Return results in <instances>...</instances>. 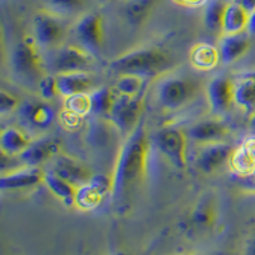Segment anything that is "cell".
Listing matches in <instances>:
<instances>
[{
    "instance_id": "obj_30",
    "label": "cell",
    "mask_w": 255,
    "mask_h": 255,
    "mask_svg": "<svg viewBox=\"0 0 255 255\" xmlns=\"http://www.w3.org/2000/svg\"><path fill=\"white\" fill-rule=\"evenodd\" d=\"M64 110L76 114L81 118H84L86 115L91 114L90 93H81V95L65 97L64 99Z\"/></svg>"
},
{
    "instance_id": "obj_31",
    "label": "cell",
    "mask_w": 255,
    "mask_h": 255,
    "mask_svg": "<svg viewBox=\"0 0 255 255\" xmlns=\"http://www.w3.org/2000/svg\"><path fill=\"white\" fill-rule=\"evenodd\" d=\"M153 0H130L127 6V17L130 23H140L149 13Z\"/></svg>"
},
{
    "instance_id": "obj_4",
    "label": "cell",
    "mask_w": 255,
    "mask_h": 255,
    "mask_svg": "<svg viewBox=\"0 0 255 255\" xmlns=\"http://www.w3.org/2000/svg\"><path fill=\"white\" fill-rule=\"evenodd\" d=\"M143 109V93L138 96L119 95L114 102L113 110L109 115V122L120 131L130 133L139 124Z\"/></svg>"
},
{
    "instance_id": "obj_40",
    "label": "cell",
    "mask_w": 255,
    "mask_h": 255,
    "mask_svg": "<svg viewBox=\"0 0 255 255\" xmlns=\"http://www.w3.org/2000/svg\"><path fill=\"white\" fill-rule=\"evenodd\" d=\"M245 255H255V234L248 240L245 247Z\"/></svg>"
},
{
    "instance_id": "obj_16",
    "label": "cell",
    "mask_w": 255,
    "mask_h": 255,
    "mask_svg": "<svg viewBox=\"0 0 255 255\" xmlns=\"http://www.w3.org/2000/svg\"><path fill=\"white\" fill-rule=\"evenodd\" d=\"M19 116L35 129H47L55 120V110L45 101H27L20 105Z\"/></svg>"
},
{
    "instance_id": "obj_13",
    "label": "cell",
    "mask_w": 255,
    "mask_h": 255,
    "mask_svg": "<svg viewBox=\"0 0 255 255\" xmlns=\"http://www.w3.org/2000/svg\"><path fill=\"white\" fill-rule=\"evenodd\" d=\"M50 171L55 172L56 175L69 181L74 186L87 184L93 175L90 171V168L79 162L78 159L64 156V154H58L55 158L51 159Z\"/></svg>"
},
{
    "instance_id": "obj_19",
    "label": "cell",
    "mask_w": 255,
    "mask_h": 255,
    "mask_svg": "<svg viewBox=\"0 0 255 255\" xmlns=\"http://www.w3.org/2000/svg\"><path fill=\"white\" fill-rule=\"evenodd\" d=\"M32 139L22 129L15 127L5 128L0 134V149L4 156H19L31 144Z\"/></svg>"
},
{
    "instance_id": "obj_24",
    "label": "cell",
    "mask_w": 255,
    "mask_h": 255,
    "mask_svg": "<svg viewBox=\"0 0 255 255\" xmlns=\"http://www.w3.org/2000/svg\"><path fill=\"white\" fill-rule=\"evenodd\" d=\"M44 184L49 189L50 193L55 198H58L60 202H63L65 206H74V195H76L77 186L50 170L45 172Z\"/></svg>"
},
{
    "instance_id": "obj_28",
    "label": "cell",
    "mask_w": 255,
    "mask_h": 255,
    "mask_svg": "<svg viewBox=\"0 0 255 255\" xmlns=\"http://www.w3.org/2000/svg\"><path fill=\"white\" fill-rule=\"evenodd\" d=\"M143 87H144V78L131 76V74H123V76H119L114 88L119 95L134 97L143 93Z\"/></svg>"
},
{
    "instance_id": "obj_42",
    "label": "cell",
    "mask_w": 255,
    "mask_h": 255,
    "mask_svg": "<svg viewBox=\"0 0 255 255\" xmlns=\"http://www.w3.org/2000/svg\"><path fill=\"white\" fill-rule=\"evenodd\" d=\"M249 127H250V130L255 134V113L253 114L252 118H250V122H249Z\"/></svg>"
},
{
    "instance_id": "obj_3",
    "label": "cell",
    "mask_w": 255,
    "mask_h": 255,
    "mask_svg": "<svg viewBox=\"0 0 255 255\" xmlns=\"http://www.w3.org/2000/svg\"><path fill=\"white\" fill-rule=\"evenodd\" d=\"M197 86L190 79L183 77H170L157 86V100L165 110L183 108L195 95Z\"/></svg>"
},
{
    "instance_id": "obj_11",
    "label": "cell",
    "mask_w": 255,
    "mask_h": 255,
    "mask_svg": "<svg viewBox=\"0 0 255 255\" xmlns=\"http://www.w3.org/2000/svg\"><path fill=\"white\" fill-rule=\"evenodd\" d=\"M234 148L225 142H216L203 144L197 156V167L203 174L217 171L221 166L230 161Z\"/></svg>"
},
{
    "instance_id": "obj_18",
    "label": "cell",
    "mask_w": 255,
    "mask_h": 255,
    "mask_svg": "<svg viewBox=\"0 0 255 255\" xmlns=\"http://www.w3.org/2000/svg\"><path fill=\"white\" fill-rule=\"evenodd\" d=\"M250 49V38L248 33L223 35L218 45L221 63L225 65L235 63L243 58Z\"/></svg>"
},
{
    "instance_id": "obj_5",
    "label": "cell",
    "mask_w": 255,
    "mask_h": 255,
    "mask_svg": "<svg viewBox=\"0 0 255 255\" xmlns=\"http://www.w3.org/2000/svg\"><path fill=\"white\" fill-rule=\"evenodd\" d=\"M10 64L18 76L35 78L42 74V56L38 51L35 38L26 37L15 45L10 56Z\"/></svg>"
},
{
    "instance_id": "obj_1",
    "label": "cell",
    "mask_w": 255,
    "mask_h": 255,
    "mask_svg": "<svg viewBox=\"0 0 255 255\" xmlns=\"http://www.w3.org/2000/svg\"><path fill=\"white\" fill-rule=\"evenodd\" d=\"M149 142L142 122L128 134L120 148L113 171L111 197L120 198L143 177L147 168Z\"/></svg>"
},
{
    "instance_id": "obj_35",
    "label": "cell",
    "mask_w": 255,
    "mask_h": 255,
    "mask_svg": "<svg viewBox=\"0 0 255 255\" xmlns=\"http://www.w3.org/2000/svg\"><path fill=\"white\" fill-rule=\"evenodd\" d=\"M88 184L99 191L102 197H105L106 194H111V190H113V177L108 176V175H92Z\"/></svg>"
},
{
    "instance_id": "obj_22",
    "label": "cell",
    "mask_w": 255,
    "mask_h": 255,
    "mask_svg": "<svg viewBox=\"0 0 255 255\" xmlns=\"http://www.w3.org/2000/svg\"><path fill=\"white\" fill-rule=\"evenodd\" d=\"M116 97H118V92L113 87H101L93 90L90 93L91 114L96 118L108 119L113 110Z\"/></svg>"
},
{
    "instance_id": "obj_37",
    "label": "cell",
    "mask_w": 255,
    "mask_h": 255,
    "mask_svg": "<svg viewBox=\"0 0 255 255\" xmlns=\"http://www.w3.org/2000/svg\"><path fill=\"white\" fill-rule=\"evenodd\" d=\"M64 115H65V118L63 119V123H64V125H65L67 128H69V129L76 128L77 125L79 124V120L82 119L81 116L76 115V114L69 113V111H64Z\"/></svg>"
},
{
    "instance_id": "obj_39",
    "label": "cell",
    "mask_w": 255,
    "mask_h": 255,
    "mask_svg": "<svg viewBox=\"0 0 255 255\" xmlns=\"http://www.w3.org/2000/svg\"><path fill=\"white\" fill-rule=\"evenodd\" d=\"M236 1L249 13V15L255 12V0H236Z\"/></svg>"
},
{
    "instance_id": "obj_34",
    "label": "cell",
    "mask_w": 255,
    "mask_h": 255,
    "mask_svg": "<svg viewBox=\"0 0 255 255\" xmlns=\"http://www.w3.org/2000/svg\"><path fill=\"white\" fill-rule=\"evenodd\" d=\"M20 108L19 99L5 90L0 91V114L6 115Z\"/></svg>"
},
{
    "instance_id": "obj_9",
    "label": "cell",
    "mask_w": 255,
    "mask_h": 255,
    "mask_svg": "<svg viewBox=\"0 0 255 255\" xmlns=\"http://www.w3.org/2000/svg\"><path fill=\"white\" fill-rule=\"evenodd\" d=\"M33 38L38 47H52L58 45L65 35V27L55 15L37 13L33 17Z\"/></svg>"
},
{
    "instance_id": "obj_27",
    "label": "cell",
    "mask_w": 255,
    "mask_h": 255,
    "mask_svg": "<svg viewBox=\"0 0 255 255\" xmlns=\"http://www.w3.org/2000/svg\"><path fill=\"white\" fill-rule=\"evenodd\" d=\"M191 222L197 229L207 230L216 222V209L211 200H202L191 213Z\"/></svg>"
},
{
    "instance_id": "obj_44",
    "label": "cell",
    "mask_w": 255,
    "mask_h": 255,
    "mask_svg": "<svg viewBox=\"0 0 255 255\" xmlns=\"http://www.w3.org/2000/svg\"><path fill=\"white\" fill-rule=\"evenodd\" d=\"M115 255H131V254H128V253H124V252H119V253H116Z\"/></svg>"
},
{
    "instance_id": "obj_21",
    "label": "cell",
    "mask_w": 255,
    "mask_h": 255,
    "mask_svg": "<svg viewBox=\"0 0 255 255\" xmlns=\"http://www.w3.org/2000/svg\"><path fill=\"white\" fill-rule=\"evenodd\" d=\"M249 23V13L238 3H227L222 22L223 35H238L247 32Z\"/></svg>"
},
{
    "instance_id": "obj_36",
    "label": "cell",
    "mask_w": 255,
    "mask_h": 255,
    "mask_svg": "<svg viewBox=\"0 0 255 255\" xmlns=\"http://www.w3.org/2000/svg\"><path fill=\"white\" fill-rule=\"evenodd\" d=\"M108 131L105 130V128H102L101 124H97V123L92 124V127L90 128V131H88V139L93 144L104 145L105 143L108 142Z\"/></svg>"
},
{
    "instance_id": "obj_15",
    "label": "cell",
    "mask_w": 255,
    "mask_h": 255,
    "mask_svg": "<svg viewBox=\"0 0 255 255\" xmlns=\"http://www.w3.org/2000/svg\"><path fill=\"white\" fill-rule=\"evenodd\" d=\"M44 171L32 166L13 170L0 176V189L1 190H23V189L33 188L38 184L44 183Z\"/></svg>"
},
{
    "instance_id": "obj_33",
    "label": "cell",
    "mask_w": 255,
    "mask_h": 255,
    "mask_svg": "<svg viewBox=\"0 0 255 255\" xmlns=\"http://www.w3.org/2000/svg\"><path fill=\"white\" fill-rule=\"evenodd\" d=\"M46 3L56 12L73 13L83 8L86 0H46Z\"/></svg>"
},
{
    "instance_id": "obj_26",
    "label": "cell",
    "mask_w": 255,
    "mask_h": 255,
    "mask_svg": "<svg viewBox=\"0 0 255 255\" xmlns=\"http://www.w3.org/2000/svg\"><path fill=\"white\" fill-rule=\"evenodd\" d=\"M226 1L223 0H211L204 9L203 22L207 28L212 32H222V22L225 10H226Z\"/></svg>"
},
{
    "instance_id": "obj_43",
    "label": "cell",
    "mask_w": 255,
    "mask_h": 255,
    "mask_svg": "<svg viewBox=\"0 0 255 255\" xmlns=\"http://www.w3.org/2000/svg\"><path fill=\"white\" fill-rule=\"evenodd\" d=\"M97 1H99L100 4H106V3H109L110 0H97Z\"/></svg>"
},
{
    "instance_id": "obj_25",
    "label": "cell",
    "mask_w": 255,
    "mask_h": 255,
    "mask_svg": "<svg viewBox=\"0 0 255 255\" xmlns=\"http://www.w3.org/2000/svg\"><path fill=\"white\" fill-rule=\"evenodd\" d=\"M102 199L104 197L87 183L77 186L76 195H74V206L83 212H90L97 208L101 204Z\"/></svg>"
},
{
    "instance_id": "obj_10",
    "label": "cell",
    "mask_w": 255,
    "mask_h": 255,
    "mask_svg": "<svg viewBox=\"0 0 255 255\" xmlns=\"http://www.w3.org/2000/svg\"><path fill=\"white\" fill-rule=\"evenodd\" d=\"M234 91H235V82L229 77L218 76L212 79L206 90L211 110L217 115L226 114L232 105L235 104Z\"/></svg>"
},
{
    "instance_id": "obj_20",
    "label": "cell",
    "mask_w": 255,
    "mask_h": 255,
    "mask_svg": "<svg viewBox=\"0 0 255 255\" xmlns=\"http://www.w3.org/2000/svg\"><path fill=\"white\" fill-rule=\"evenodd\" d=\"M234 101L244 113L249 115L255 113V73H247L235 82Z\"/></svg>"
},
{
    "instance_id": "obj_41",
    "label": "cell",
    "mask_w": 255,
    "mask_h": 255,
    "mask_svg": "<svg viewBox=\"0 0 255 255\" xmlns=\"http://www.w3.org/2000/svg\"><path fill=\"white\" fill-rule=\"evenodd\" d=\"M247 33L249 36H255V12L249 15V23H248Z\"/></svg>"
},
{
    "instance_id": "obj_8",
    "label": "cell",
    "mask_w": 255,
    "mask_h": 255,
    "mask_svg": "<svg viewBox=\"0 0 255 255\" xmlns=\"http://www.w3.org/2000/svg\"><path fill=\"white\" fill-rule=\"evenodd\" d=\"M92 55L83 47L76 45L63 46L54 54L51 68L56 74L73 72H86L90 67Z\"/></svg>"
},
{
    "instance_id": "obj_23",
    "label": "cell",
    "mask_w": 255,
    "mask_h": 255,
    "mask_svg": "<svg viewBox=\"0 0 255 255\" xmlns=\"http://www.w3.org/2000/svg\"><path fill=\"white\" fill-rule=\"evenodd\" d=\"M190 63L199 70H212L221 61L218 47L207 42L194 45L190 50Z\"/></svg>"
},
{
    "instance_id": "obj_12",
    "label": "cell",
    "mask_w": 255,
    "mask_h": 255,
    "mask_svg": "<svg viewBox=\"0 0 255 255\" xmlns=\"http://www.w3.org/2000/svg\"><path fill=\"white\" fill-rule=\"evenodd\" d=\"M61 143L58 138L45 136L37 140H32L23 153L19 154L20 161L26 166L37 167L41 163L51 161L60 153Z\"/></svg>"
},
{
    "instance_id": "obj_7",
    "label": "cell",
    "mask_w": 255,
    "mask_h": 255,
    "mask_svg": "<svg viewBox=\"0 0 255 255\" xmlns=\"http://www.w3.org/2000/svg\"><path fill=\"white\" fill-rule=\"evenodd\" d=\"M156 145L159 152L175 166L183 170L186 167L188 135L176 128L163 129L156 135Z\"/></svg>"
},
{
    "instance_id": "obj_38",
    "label": "cell",
    "mask_w": 255,
    "mask_h": 255,
    "mask_svg": "<svg viewBox=\"0 0 255 255\" xmlns=\"http://www.w3.org/2000/svg\"><path fill=\"white\" fill-rule=\"evenodd\" d=\"M175 3L180 4V5L184 6H190V8H198V6H202L204 4H207L208 0H174Z\"/></svg>"
},
{
    "instance_id": "obj_2",
    "label": "cell",
    "mask_w": 255,
    "mask_h": 255,
    "mask_svg": "<svg viewBox=\"0 0 255 255\" xmlns=\"http://www.w3.org/2000/svg\"><path fill=\"white\" fill-rule=\"evenodd\" d=\"M171 65V56L157 47H142L128 51L110 63V69L118 76L131 74L142 78L162 74Z\"/></svg>"
},
{
    "instance_id": "obj_32",
    "label": "cell",
    "mask_w": 255,
    "mask_h": 255,
    "mask_svg": "<svg viewBox=\"0 0 255 255\" xmlns=\"http://www.w3.org/2000/svg\"><path fill=\"white\" fill-rule=\"evenodd\" d=\"M38 92L40 96L44 100H52L55 99L56 96H60L58 88V81L56 76H42L38 81Z\"/></svg>"
},
{
    "instance_id": "obj_14",
    "label": "cell",
    "mask_w": 255,
    "mask_h": 255,
    "mask_svg": "<svg viewBox=\"0 0 255 255\" xmlns=\"http://www.w3.org/2000/svg\"><path fill=\"white\" fill-rule=\"evenodd\" d=\"M229 133L230 128L225 122L220 119H207L191 125L186 131V135L189 139L200 144H208V143L223 142Z\"/></svg>"
},
{
    "instance_id": "obj_6",
    "label": "cell",
    "mask_w": 255,
    "mask_h": 255,
    "mask_svg": "<svg viewBox=\"0 0 255 255\" xmlns=\"http://www.w3.org/2000/svg\"><path fill=\"white\" fill-rule=\"evenodd\" d=\"M74 36L79 46L91 55H97L104 45V18L97 13H87L77 20Z\"/></svg>"
},
{
    "instance_id": "obj_29",
    "label": "cell",
    "mask_w": 255,
    "mask_h": 255,
    "mask_svg": "<svg viewBox=\"0 0 255 255\" xmlns=\"http://www.w3.org/2000/svg\"><path fill=\"white\" fill-rule=\"evenodd\" d=\"M230 162H231L232 168L239 174H252L255 170V159L253 158L244 144L234 151Z\"/></svg>"
},
{
    "instance_id": "obj_17",
    "label": "cell",
    "mask_w": 255,
    "mask_h": 255,
    "mask_svg": "<svg viewBox=\"0 0 255 255\" xmlns=\"http://www.w3.org/2000/svg\"><path fill=\"white\" fill-rule=\"evenodd\" d=\"M58 88L60 96L81 95V93H91L93 91V77L87 72H73L56 74Z\"/></svg>"
}]
</instances>
